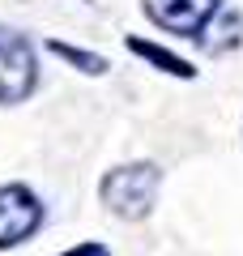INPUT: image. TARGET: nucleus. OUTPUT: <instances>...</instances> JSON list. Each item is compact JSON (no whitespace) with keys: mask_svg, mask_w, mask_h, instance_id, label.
<instances>
[{"mask_svg":"<svg viewBox=\"0 0 243 256\" xmlns=\"http://www.w3.org/2000/svg\"><path fill=\"white\" fill-rule=\"evenodd\" d=\"M158 166L154 162H128L102 180V205L120 218H145L154 210V196H158Z\"/></svg>","mask_w":243,"mask_h":256,"instance_id":"f257e3e1","label":"nucleus"},{"mask_svg":"<svg viewBox=\"0 0 243 256\" xmlns=\"http://www.w3.org/2000/svg\"><path fill=\"white\" fill-rule=\"evenodd\" d=\"M38 82L34 47L18 34V30L0 26V102H22Z\"/></svg>","mask_w":243,"mask_h":256,"instance_id":"f03ea898","label":"nucleus"},{"mask_svg":"<svg viewBox=\"0 0 243 256\" xmlns=\"http://www.w3.org/2000/svg\"><path fill=\"white\" fill-rule=\"evenodd\" d=\"M38 222H43V205L30 188H22V184L0 188V248L30 239L38 230Z\"/></svg>","mask_w":243,"mask_h":256,"instance_id":"7ed1b4c3","label":"nucleus"},{"mask_svg":"<svg viewBox=\"0 0 243 256\" xmlns=\"http://www.w3.org/2000/svg\"><path fill=\"white\" fill-rule=\"evenodd\" d=\"M218 9H222V0H145V13L162 30L188 34V38H196L205 30V22L218 18Z\"/></svg>","mask_w":243,"mask_h":256,"instance_id":"20e7f679","label":"nucleus"},{"mask_svg":"<svg viewBox=\"0 0 243 256\" xmlns=\"http://www.w3.org/2000/svg\"><path fill=\"white\" fill-rule=\"evenodd\" d=\"M128 47H132L136 56H145V60H154L162 68V73H171V77H192L196 68H192L188 60H180V56H171V52H162V47H154V43H141V38H128Z\"/></svg>","mask_w":243,"mask_h":256,"instance_id":"39448f33","label":"nucleus"},{"mask_svg":"<svg viewBox=\"0 0 243 256\" xmlns=\"http://www.w3.org/2000/svg\"><path fill=\"white\" fill-rule=\"evenodd\" d=\"M52 52H56V56H64V60H68V64H81L86 73H102V68H107V60H102V56L77 52V47H68V43H52Z\"/></svg>","mask_w":243,"mask_h":256,"instance_id":"423d86ee","label":"nucleus"},{"mask_svg":"<svg viewBox=\"0 0 243 256\" xmlns=\"http://www.w3.org/2000/svg\"><path fill=\"white\" fill-rule=\"evenodd\" d=\"M60 256H111L102 244H77V248H68V252H60Z\"/></svg>","mask_w":243,"mask_h":256,"instance_id":"0eeeda50","label":"nucleus"}]
</instances>
